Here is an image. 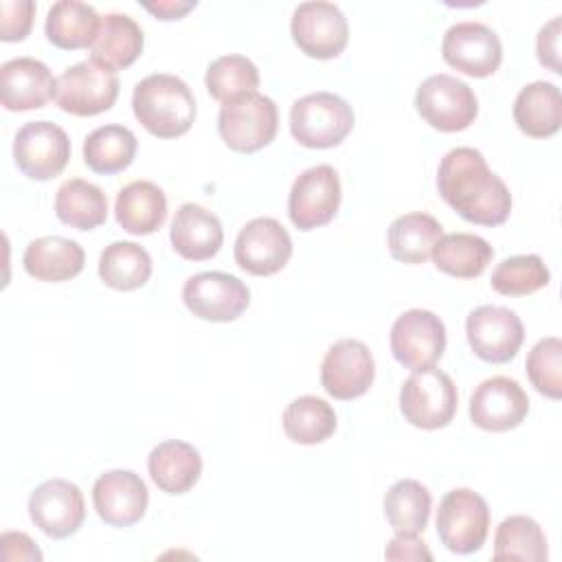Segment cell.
I'll use <instances>...</instances> for the list:
<instances>
[{
    "label": "cell",
    "mask_w": 562,
    "mask_h": 562,
    "mask_svg": "<svg viewBox=\"0 0 562 562\" xmlns=\"http://www.w3.org/2000/svg\"><path fill=\"white\" fill-rule=\"evenodd\" d=\"M437 189L443 202L470 224L498 226L512 213L507 184L474 147H454L441 158Z\"/></svg>",
    "instance_id": "cell-1"
},
{
    "label": "cell",
    "mask_w": 562,
    "mask_h": 562,
    "mask_svg": "<svg viewBox=\"0 0 562 562\" xmlns=\"http://www.w3.org/2000/svg\"><path fill=\"white\" fill-rule=\"evenodd\" d=\"M132 110L138 123L158 138H178L195 121L191 88L180 77L167 72L147 75L136 83Z\"/></svg>",
    "instance_id": "cell-2"
},
{
    "label": "cell",
    "mask_w": 562,
    "mask_h": 562,
    "mask_svg": "<svg viewBox=\"0 0 562 562\" xmlns=\"http://www.w3.org/2000/svg\"><path fill=\"white\" fill-rule=\"evenodd\" d=\"M353 130L351 105L334 92H312L292 103L290 132L294 140L310 149L340 145Z\"/></svg>",
    "instance_id": "cell-3"
},
{
    "label": "cell",
    "mask_w": 562,
    "mask_h": 562,
    "mask_svg": "<svg viewBox=\"0 0 562 562\" xmlns=\"http://www.w3.org/2000/svg\"><path fill=\"white\" fill-rule=\"evenodd\" d=\"M459 393L448 373L435 367L415 369L400 391V411L404 419L422 430H437L452 422Z\"/></svg>",
    "instance_id": "cell-4"
},
{
    "label": "cell",
    "mask_w": 562,
    "mask_h": 562,
    "mask_svg": "<svg viewBox=\"0 0 562 562\" xmlns=\"http://www.w3.org/2000/svg\"><path fill=\"white\" fill-rule=\"evenodd\" d=\"M279 112L270 97L248 92L222 103L217 132L226 147L239 154H252L270 145L277 136Z\"/></svg>",
    "instance_id": "cell-5"
},
{
    "label": "cell",
    "mask_w": 562,
    "mask_h": 562,
    "mask_svg": "<svg viewBox=\"0 0 562 562\" xmlns=\"http://www.w3.org/2000/svg\"><path fill=\"white\" fill-rule=\"evenodd\" d=\"M490 531V507L481 494L470 487L450 490L437 509V536L441 544L459 555L483 547Z\"/></svg>",
    "instance_id": "cell-6"
},
{
    "label": "cell",
    "mask_w": 562,
    "mask_h": 562,
    "mask_svg": "<svg viewBox=\"0 0 562 562\" xmlns=\"http://www.w3.org/2000/svg\"><path fill=\"white\" fill-rule=\"evenodd\" d=\"M419 116L439 132H461L470 127L479 114L474 90L446 72L430 75L415 92Z\"/></svg>",
    "instance_id": "cell-7"
},
{
    "label": "cell",
    "mask_w": 562,
    "mask_h": 562,
    "mask_svg": "<svg viewBox=\"0 0 562 562\" xmlns=\"http://www.w3.org/2000/svg\"><path fill=\"white\" fill-rule=\"evenodd\" d=\"M119 97L116 72L97 61H79L68 66L55 83L57 105L72 116H94L114 105Z\"/></svg>",
    "instance_id": "cell-8"
},
{
    "label": "cell",
    "mask_w": 562,
    "mask_h": 562,
    "mask_svg": "<svg viewBox=\"0 0 562 562\" xmlns=\"http://www.w3.org/2000/svg\"><path fill=\"white\" fill-rule=\"evenodd\" d=\"M294 44L314 59L338 57L349 40V24L345 13L334 2L312 0L301 2L290 20Z\"/></svg>",
    "instance_id": "cell-9"
},
{
    "label": "cell",
    "mask_w": 562,
    "mask_h": 562,
    "mask_svg": "<svg viewBox=\"0 0 562 562\" xmlns=\"http://www.w3.org/2000/svg\"><path fill=\"white\" fill-rule=\"evenodd\" d=\"M13 158L31 180L57 178L70 160V138L50 121H31L15 134Z\"/></svg>",
    "instance_id": "cell-10"
},
{
    "label": "cell",
    "mask_w": 562,
    "mask_h": 562,
    "mask_svg": "<svg viewBox=\"0 0 562 562\" xmlns=\"http://www.w3.org/2000/svg\"><path fill=\"white\" fill-rule=\"evenodd\" d=\"M182 303L187 310L211 323H228L239 318L248 303L250 290L246 283L226 272H198L182 285Z\"/></svg>",
    "instance_id": "cell-11"
},
{
    "label": "cell",
    "mask_w": 562,
    "mask_h": 562,
    "mask_svg": "<svg viewBox=\"0 0 562 562\" xmlns=\"http://www.w3.org/2000/svg\"><path fill=\"white\" fill-rule=\"evenodd\" d=\"M340 206V178L334 167L316 165L296 176L288 195V215L299 231H312L334 220Z\"/></svg>",
    "instance_id": "cell-12"
},
{
    "label": "cell",
    "mask_w": 562,
    "mask_h": 562,
    "mask_svg": "<svg viewBox=\"0 0 562 562\" xmlns=\"http://www.w3.org/2000/svg\"><path fill=\"white\" fill-rule=\"evenodd\" d=\"M446 351L443 321L430 310H408L391 327V353L406 369L435 367Z\"/></svg>",
    "instance_id": "cell-13"
},
{
    "label": "cell",
    "mask_w": 562,
    "mask_h": 562,
    "mask_svg": "<svg viewBox=\"0 0 562 562\" xmlns=\"http://www.w3.org/2000/svg\"><path fill=\"white\" fill-rule=\"evenodd\" d=\"M465 336L470 349L485 362H509L522 340L525 327L520 316L501 305H479L465 318Z\"/></svg>",
    "instance_id": "cell-14"
},
{
    "label": "cell",
    "mask_w": 562,
    "mask_h": 562,
    "mask_svg": "<svg viewBox=\"0 0 562 562\" xmlns=\"http://www.w3.org/2000/svg\"><path fill=\"white\" fill-rule=\"evenodd\" d=\"M441 55L454 70L483 79L498 70L503 44L496 31L481 22H457L441 40Z\"/></svg>",
    "instance_id": "cell-15"
},
{
    "label": "cell",
    "mask_w": 562,
    "mask_h": 562,
    "mask_svg": "<svg viewBox=\"0 0 562 562\" xmlns=\"http://www.w3.org/2000/svg\"><path fill=\"white\" fill-rule=\"evenodd\" d=\"M237 266L255 277H270L285 268L292 257V239L274 217L250 220L235 239Z\"/></svg>",
    "instance_id": "cell-16"
},
{
    "label": "cell",
    "mask_w": 562,
    "mask_h": 562,
    "mask_svg": "<svg viewBox=\"0 0 562 562\" xmlns=\"http://www.w3.org/2000/svg\"><path fill=\"white\" fill-rule=\"evenodd\" d=\"M375 362L369 347L356 338L334 342L321 364V384L334 400H356L369 391Z\"/></svg>",
    "instance_id": "cell-17"
},
{
    "label": "cell",
    "mask_w": 562,
    "mask_h": 562,
    "mask_svg": "<svg viewBox=\"0 0 562 562\" xmlns=\"http://www.w3.org/2000/svg\"><path fill=\"white\" fill-rule=\"evenodd\" d=\"M29 516L48 538H68L86 520L83 494L66 479H48L31 492Z\"/></svg>",
    "instance_id": "cell-18"
},
{
    "label": "cell",
    "mask_w": 562,
    "mask_h": 562,
    "mask_svg": "<svg viewBox=\"0 0 562 562\" xmlns=\"http://www.w3.org/2000/svg\"><path fill=\"white\" fill-rule=\"evenodd\" d=\"M529 397L525 389L505 375L483 380L470 397V419L490 432H505L525 422Z\"/></svg>",
    "instance_id": "cell-19"
},
{
    "label": "cell",
    "mask_w": 562,
    "mask_h": 562,
    "mask_svg": "<svg viewBox=\"0 0 562 562\" xmlns=\"http://www.w3.org/2000/svg\"><path fill=\"white\" fill-rule=\"evenodd\" d=\"M92 503L105 525L132 527L145 516L149 492L136 472L108 470L92 485Z\"/></svg>",
    "instance_id": "cell-20"
},
{
    "label": "cell",
    "mask_w": 562,
    "mask_h": 562,
    "mask_svg": "<svg viewBox=\"0 0 562 562\" xmlns=\"http://www.w3.org/2000/svg\"><path fill=\"white\" fill-rule=\"evenodd\" d=\"M57 79L48 66L33 57H15L0 68V101L11 112L44 108L55 99Z\"/></svg>",
    "instance_id": "cell-21"
},
{
    "label": "cell",
    "mask_w": 562,
    "mask_h": 562,
    "mask_svg": "<svg viewBox=\"0 0 562 562\" xmlns=\"http://www.w3.org/2000/svg\"><path fill=\"white\" fill-rule=\"evenodd\" d=\"M169 239L182 259L206 261L220 252L224 228L215 213L200 204L184 202L173 215Z\"/></svg>",
    "instance_id": "cell-22"
},
{
    "label": "cell",
    "mask_w": 562,
    "mask_h": 562,
    "mask_svg": "<svg viewBox=\"0 0 562 562\" xmlns=\"http://www.w3.org/2000/svg\"><path fill=\"white\" fill-rule=\"evenodd\" d=\"M143 29L125 13L101 15L97 37L90 46V59L116 72L132 66L143 53Z\"/></svg>",
    "instance_id": "cell-23"
},
{
    "label": "cell",
    "mask_w": 562,
    "mask_h": 562,
    "mask_svg": "<svg viewBox=\"0 0 562 562\" xmlns=\"http://www.w3.org/2000/svg\"><path fill=\"white\" fill-rule=\"evenodd\" d=\"M22 263L26 274H31L33 279L59 283L77 277L83 270L86 252L75 239L48 235L29 241Z\"/></svg>",
    "instance_id": "cell-24"
},
{
    "label": "cell",
    "mask_w": 562,
    "mask_h": 562,
    "mask_svg": "<svg viewBox=\"0 0 562 562\" xmlns=\"http://www.w3.org/2000/svg\"><path fill=\"white\" fill-rule=\"evenodd\" d=\"M114 217L130 235H151L167 217L165 191L151 180H134L125 184L114 202Z\"/></svg>",
    "instance_id": "cell-25"
},
{
    "label": "cell",
    "mask_w": 562,
    "mask_h": 562,
    "mask_svg": "<svg viewBox=\"0 0 562 562\" xmlns=\"http://www.w3.org/2000/svg\"><path fill=\"white\" fill-rule=\"evenodd\" d=\"M147 470L158 490L167 494H184L200 481L202 457L191 443L167 439L149 452Z\"/></svg>",
    "instance_id": "cell-26"
},
{
    "label": "cell",
    "mask_w": 562,
    "mask_h": 562,
    "mask_svg": "<svg viewBox=\"0 0 562 562\" xmlns=\"http://www.w3.org/2000/svg\"><path fill=\"white\" fill-rule=\"evenodd\" d=\"M514 121L531 138H549L562 125L560 88L549 81H533L520 88L514 101Z\"/></svg>",
    "instance_id": "cell-27"
},
{
    "label": "cell",
    "mask_w": 562,
    "mask_h": 562,
    "mask_svg": "<svg viewBox=\"0 0 562 562\" xmlns=\"http://www.w3.org/2000/svg\"><path fill=\"white\" fill-rule=\"evenodd\" d=\"M99 22L101 18L97 15L94 7L79 0H59L48 9L44 31L53 46L79 50L92 46Z\"/></svg>",
    "instance_id": "cell-28"
},
{
    "label": "cell",
    "mask_w": 562,
    "mask_h": 562,
    "mask_svg": "<svg viewBox=\"0 0 562 562\" xmlns=\"http://www.w3.org/2000/svg\"><path fill=\"white\" fill-rule=\"evenodd\" d=\"M443 235L441 224L428 213H404L395 217L386 233L389 252L402 263H424Z\"/></svg>",
    "instance_id": "cell-29"
},
{
    "label": "cell",
    "mask_w": 562,
    "mask_h": 562,
    "mask_svg": "<svg viewBox=\"0 0 562 562\" xmlns=\"http://www.w3.org/2000/svg\"><path fill=\"white\" fill-rule=\"evenodd\" d=\"M55 215L70 228L92 231L108 217V198L101 187L70 178L55 193Z\"/></svg>",
    "instance_id": "cell-30"
},
{
    "label": "cell",
    "mask_w": 562,
    "mask_h": 562,
    "mask_svg": "<svg viewBox=\"0 0 562 562\" xmlns=\"http://www.w3.org/2000/svg\"><path fill=\"white\" fill-rule=\"evenodd\" d=\"M138 143L125 125H101L92 130L83 140V162L94 173L112 176L127 169L134 162Z\"/></svg>",
    "instance_id": "cell-31"
},
{
    "label": "cell",
    "mask_w": 562,
    "mask_h": 562,
    "mask_svg": "<svg viewBox=\"0 0 562 562\" xmlns=\"http://www.w3.org/2000/svg\"><path fill=\"white\" fill-rule=\"evenodd\" d=\"M430 257L437 270L457 279H474L483 274L494 250L481 235L448 233L439 237Z\"/></svg>",
    "instance_id": "cell-32"
},
{
    "label": "cell",
    "mask_w": 562,
    "mask_h": 562,
    "mask_svg": "<svg viewBox=\"0 0 562 562\" xmlns=\"http://www.w3.org/2000/svg\"><path fill=\"white\" fill-rule=\"evenodd\" d=\"M99 277L121 292L143 288L151 277V257L136 241H112L99 257Z\"/></svg>",
    "instance_id": "cell-33"
},
{
    "label": "cell",
    "mask_w": 562,
    "mask_h": 562,
    "mask_svg": "<svg viewBox=\"0 0 562 562\" xmlns=\"http://www.w3.org/2000/svg\"><path fill=\"white\" fill-rule=\"evenodd\" d=\"M432 496L415 479H402L384 494V516L395 533H419L430 518Z\"/></svg>",
    "instance_id": "cell-34"
},
{
    "label": "cell",
    "mask_w": 562,
    "mask_h": 562,
    "mask_svg": "<svg viewBox=\"0 0 562 562\" xmlns=\"http://www.w3.org/2000/svg\"><path fill=\"white\" fill-rule=\"evenodd\" d=\"M283 432L288 439L314 446L329 439L336 430V413L329 402L316 395H301L283 411Z\"/></svg>",
    "instance_id": "cell-35"
},
{
    "label": "cell",
    "mask_w": 562,
    "mask_h": 562,
    "mask_svg": "<svg viewBox=\"0 0 562 562\" xmlns=\"http://www.w3.org/2000/svg\"><path fill=\"white\" fill-rule=\"evenodd\" d=\"M547 538L542 527L529 516H507L494 533V560L542 562L547 560Z\"/></svg>",
    "instance_id": "cell-36"
},
{
    "label": "cell",
    "mask_w": 562,
    "mask_h": 562,
    "mask_svg": "<svg viewBox=\"0 0 562 562\" xmlns=\"http://www.w3.org/2000/svg\"><path fill=\"white\" fill-rule=\"evenodd\" d=\"M206 90L213 99L226 103L248 92H257L259 70L244 55H222L206 68Z\"/></svg>",
    "instance_id": "cell-37"
},
{
    "label": "cell",
    "mask_w": 562,
    "mask_h": 562,
    "mask_svg": "<svg viewBox=\"0 0 562 562\" xmlns=\"http://www.w3.org/2000/svg\"><path fill=\"white\" fill-rule=\"evenodd\" d=\"M549 268L538 255H516L503 259L492 272V288L503 296H527L549 283Z\"/></svg>",
    "instance_id": "cell-38"
},
{
    "label": "cell",
    "mask_w": 562,
    "mask_h": 562,
    "mask_svg": "<svg viewBox=\"0 0 562 562\" xmlns=\"http://www.w3.org/2000/svg\"><path fill=\"white\" fill-rule=\"evenodd\" d=\"M527 375L536 391L549 400L562 397V342L558 336L538 340L527 356Z\"/></svg>",
    "instance_id": "cell-39"
},
{
    "label": "cell",
    "mask_w": 562,
    "mask_h": 562,
    "mask_svg": "<svg viewBox=\"0 0 562 562\" xmlns=\"http://www.w3.org/2000/svg\"><path fill=\"white\" fill-rule=\"evenodd\" d=\"M35 2L33 0H2L0 2V40L20 42L33 26Z\"/></svg>",
    "instance_id": "cell-40"
},
{
    "label": "cell",
    "mask_w": 562,
    "mask_h": 562,
    "mask_svg": "<svg viewBox=\"0 0 562 562\" xmlns=\"http://www.w3.org/2000/svg\"><path fill=\"white\" fill-rule=\"evenodd\" d=\"M560 15L551 18L544 26H540L538 31V37H536V55H538V61L542 66H547L549 70H553L555 75L562 72V66H560Z\"/></svg>",
    "instance_id": "cell-41"
},
{
    "label": "cell",
    "mask_w": 562,
    "mask_h": 562,
    "mask_svg": "<svg viewBox=\"0 0 562 562\" xmlns=\"http://www.w3.org/2000/svg\"><path fill=\"white\" fill-rule=\"evenodd\" d=\"M386 560H432L426 542L417 533H395V538L384 549Z\"/></svg>",
    "instance_id": "cell-42"
},
{
    "label": "cell",
    "mask_w": 562,
    "mask_h": 562,
    "mask_svg": "<svg viewBox=\"0 0 562 562\" xmlns=\"http://www.w3.org/2000/svg\"><path fill=\"white\" fill-rule=\"evenodd\" d=\"M2 544V558L4 560H42V551L35 547V542L22 533V531H7L0 538Z\"/></svg>",
    "instance_id": "cell-43"
},
{
    "label": "cell",
    "mask_w": 562,
    "mask_h": 562,
    "mask_svg": "<svg viewBox=\"0 0 562 562\" xmlns=\"http://www.w3.org/2000/svg\"><path fill=\"white\" fill-rule=\"evenodd\" d=\"M143 7L151 15H156L158 20L169 22V20H180L182 15H187L191 9L198 7V2L195 0H187V2H182V0H158V2H143Z\"/></svg>",
    "instance_id": "cell-44"
}]
</instances>
